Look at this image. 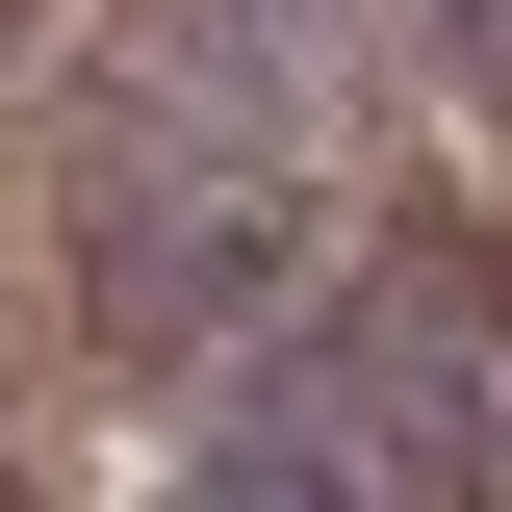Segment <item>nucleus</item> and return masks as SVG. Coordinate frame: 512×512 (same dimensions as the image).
Segmentation results:
<instances>
[{"label":"nucleus","mask_w":512,"mask_h":512,"mask_svg":"<svg viewBox=\"0 0 512 512\" xmlns=\"http://www.w3.org/2000/svg\"><path fill=\"white\" fill-rule=\"evenodd\" d=\"M180 512H256V487H180Z\"/></svg>","instance_id":"7ed1b4c3"},{"label":"nucleus","mask_w":512,"mask_h":512,"mask_svg":"<svg viewBox=\"0 0 512 512\" xmlns=\"http://www.w3.org/2000/svg\"><path fill=\"white\" fill-rule=\"evenodd\" d=\"M205 487H256V512H512V256L410 231L308 333H256L205 384Z\"/></svg>","instance_id":"f257e3e1"},{"label":"nucleus","mask_w":512,"mask_h":512,"mask_svg":"<svg viewBox=\"0 0 512 512\" xmlns=\"http://www.w3.org/2000/svg\"><path fill=\"white\" fill-rule=\"evenodd\" d=\"M0 512H52V487H26V436H0Z\"/></svg>","instance_id":"f03ea898"}]
</instances>
